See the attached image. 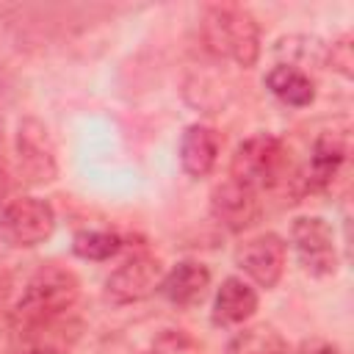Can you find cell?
<instances>
[{"mask_svg":"<svg viewBox=\"0 0 354 354\" xmlns=\"http://www.w3.org/2000/svg\"><path fill=\"white\" fill-rule=\"evenodd\" d=\"M53 230H55V213L44 199L19 196L0 210V235L11 246H36L47 241Z\"/></svg>","mask_w":354,"mask_h":354,"instance_id":"obj_4","label":"cell"},{"mask_svg":"<svg viewBox=\"0 0 354 354\" xmlns=\"http://www.w3.org/2000/svg\"><path fill=\"white\" fill-rule=\"evenodd\" d=\"M227 354H288V346L271 326L260 324V326L241 329L230 340Z\"/></svg>","mask_w":354,"mask_h":354,"instance_id":"obj_15","label":"cell"},{"mask_svg":"<svg viewBox=\"0 0 354 354\" xmlns=\"http://www.w3.org/2000/svg\"><path fill=\"white\" fill-rule=\"evenodd\" d=\"M207 288H210V271L202 263L185 260L163 274L158 290L163 293V299H169L177 307H194L205 299Z\"/></svg>","mask_w":354,"mask_h":354,"instance_id":"obj_11","label":"cell"},{"mask_svg":"<svg viewBox=\"0 0 354 354\" xmlns=\"http://www.w3.org/2000/svg\"><path fill=\"white\" fill-rule=\"evenodd\" d=\"M83 324L66 318L41 324V326H30V329H19L17 332V346L11 354H69V348L77 343Z\"/></svg>","mask_w":354,"mask_h":354,"instance_id":"obj_9","label":"cell"},{"mask_svg":"<svg viewBox=\"0 0 354 354\" xmlns=\"http://www.w3.org/2000/svg\"><path fill=\"white\" fill-rule=\"evenodd\" d=\"M266 86L277 100L293 108H304L315 100V83L310 80L307 72H301L293 64H277L274 69H268Z\"/></svg>","mask_w":354,"mask_h":354,"instance_id":"obj_14","label":"cell"},{"mask_svg":"<svg viewBox=\"0 0 354 354\" xmlns=\"http://www.w3.org/2000/svg\"><path fill=\"white\" fill-rule=\"evenodd\" d=\"M155 354H199L196 343L180 332H169L155 343Z\"/></svg>","mask_w":354,"mask_h":354,"instance_id":"obj_17","label":"cell"},{"mask_svg":"<svg viewBox=\"0 0 354 354\" xmlns=\"http://www.w3.org/2000/svg\"><path fill=\"white\" fill-rule=\"evenodd\" d=\"M202 36L210 53L235 61L238 66H254L260 55V30L252 14L241 6L216 3L205 8Z\"/></svg>","mask_w":354,"mask_h":354,"instance_id":"obj_2","label":"cell"},{"mask_svg":"<svg viewBox=\"0 0 354 354\" xmlns=\"http://www.w3.org/2000/svg\"><path fill=\"white\" fill-rule=\"evenodd\" d=\"M230 177L249 191H274L290 177V149L271 133H257L238 144Z\"/></svg>","mask_w":354,"mask_h":354,"instance_id":"obj_3","label":"cell"},{"mask_svg":"<svg viewBox=\"0 0 354 354\" xmlns=\"http://www.w3.org/2000/svg\"><path fill=\"white\" fill-rule=\"evenodd\" d=\"M301 354H343L337 346H329V343H321V340H313V343H304Z\"/></svg>","mask_w":354,"mask_h":354,"instance_id":"obj_18","label":"cell"},{"mask_svg":"<svg viewBox=\"0 0 354 354\" xmlns=\"http://www.w3.org/2000/svg\"><path fill=\"white\" fill-rule=\"evenodd\" d=\"M210 213L227 230L241 232L260 218V202H257L254 191H249L246 185H241L230 177L210 191Z\"/></svg>","mask_w":354,"mask_h":354,"instance_id":"obj_8","label":"cell"},{"mask_svg":"<svg viewBox=\"0 0 354 354\" xmlns=\"http://www.w3.org/2000/svg\"><path fill=\"white\" fill-rule=\"evenodd\" d=\"M285 260H288V243L274 232L254 235L243 241L235 252L238 268L260 288H274L279 282L285 271Z\"/></svg>","mask_w":354,"mask_h":354,"instance_id":"obj_7","label":"cell"},{"mask_svg":"<svg viewBox=\"0 0 354 354\" xmlns=\"http://www.w3.org/2000/svg\"><path fill=\"white\" fill-rule=\"evenodd\" d=\"M348 155V136L346 130H324L315 144H313V155H310V169H307V185L310 188H326L335 174L340 171V166L346 163Z\"/></svg>","mask_w":354,"mask_h":354,"instance_id":"obj_10","label":"cell"},{"mask_svg":"<svg viewBox=\"0 0 354 354\" xmlns=\"http://www.w3.org/2000/svg\"><path fill=\"white\" fill-rule=\"evenodd\" d=\"M293 249L299 254V263L313 277H326L337 268V249L332 227L318 216H301L290 227Z\"/></svg>","mask_w":354,"mask_h":354,"instance_id":"obj_5","label":"cell"},{"mask_svg":"<svg viewBox=\"0 0 354 354\" xmlns=\"http://www.w3.org/2000/svg\"><path fill=\"white\" fill-rule=\"evenodd\" d=\"M218 149H221V138L213 127L191 124L180 138V163L191 177H205L213 171L218 160Z\"/></svg>","mask_w":354,"mask_h":354,"instance_id":"obj_13","label":"cell"},{"mask_svg":"<svg viewBox=\"0 0 354 354\" xmlns=\"http://www.w3.org/2000/svg\"><path fill=\"white\" fill-rule=\"evenodd\" d=\"M122 249V238L108 230H83L72 241V252L83 260H108Z\"/></svg>","mask_w":354,"mask_h":354,"instance_id":"obj_16","label":"cell"},{"mask_svg":"<svg viewBox=\"0 0 354 354\" xmlns=\"http://www.w3.org/2000/svg\"><path fill=\"white\" fill-rule=\"evenodd\" d=\"M163 274L166 271H163V263L158 257L136 254L127 263H122L116 271H111V277L105 279V296L113 304L144 301L147 296H152L160 288Z\"/></svg>","mask_w":354,"mask_h":354,"instance_id":"obj_6","label":"cell"},{"mask_svg":"<svg viewBox=\"0 0 354 354\" xmlns=\"http://www.w3.org/2000/svg\"><path fill=\"white\" fill-rule=\"evenodd\" d=\"M77 293H80V282L69 268H61V266L39 268L28 279L14 307V315H11L14 329L19 332V329H30V326L66 318L77 301Z\"/></svg>","mask_w":354,"mask_h":354,"instance_id":"obj_1","label":"cell"},{"mask_svg":"<svg viewBox=\"0 0 354 354\" xmlns=\"http://www.w3.org/2000/svg\"><path fill=\"white\" fill-rule=\"evenodd\" d=\"M257 310L254 288L241 277H227L213 299V324L216 326H241Z\"/></svg>","mask_w":354,"mask_h":354,"instance_id":"obj_12","label":"cell"}]
</instances>
